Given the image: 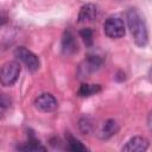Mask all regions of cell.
Instances as JSON below:
<instances>
[{"label":"cell","mask_w":152,"mask_h":152,"mask_svg":"<svg viewBox=\"0 0 152 152\" xmlns=\"http://www.w3.org/2000/svg\"><path fill=\"white\" fill-rule=\"evenodd\" d=\"M78 128L83 134H88L91 132L93 129V122L90 120V118L88 116H82L78 120Z\"/></svg>","instance_id":"obj_14"},{"label":"cell","mask_w":152,"mask_h":152,"mask_svg":"<svg viewBox=\"0 0 152 152\" xmlns=\"http://www.w3.org/2000/svg\"><path fill=\"white\" fill-rule=\"evenodd\" d=\"M101 91V86L100 84H88V83H83L81 84L77 95L81 97H88L91 95H95L97 93Z\"/></svg>","instance_id":"obj_11"},{"label":"cell","mask_w":152,"mask_h":152,"mask_svg":"<svg viewBox=\"0 0 152 152\" xmlns=\"http://www.w3.org/2000/svg\"><path fill=\"white\" fill-rule=\"evenodd\" d=\"M103 63V59L96 55H88L86 59L78 66V76L80 77H88L95 71H97Z\"/></svg>","instance_id":"obj_5"},{"label":"cell","mask_w":152,"mask_h":152,"mask_svg":"<svg viewBox=\"0 0 152 152\" xmlns=\"http://www.w3.org/2000/svg\"><path fill=\"white\" fill-rule=\"evenodd\" d=\"M118 132H119V124L114 119H108L103 122L102 127L100 128L99 137L102 140H106V139H109L113 135H115Z\"/></svg>","instance_id":"obj_10"},{"label":"cell","mask_w":152,"mask_h":152,"mask_svg":"<svg viewBox=\"0 0 152 152\" xmlns=\"http://www.w3.org/2000/svg\"><path fill=\"white\" fill-rule=\"evenodd\" d=\"M33 104L38 110L44 112V113H49V112H52L57 108V100L55 99V96L52 94L43 93L34 99Z\"/></svg>","instance_id":"obj_6"},{"label":"cell","mask_w":152,"mask_h":152,"mask_svg":"<svg viewBox=\"0 0 152 152\" xmlns=\"http://www.w3.org/2000/svg\"><path fill=\"white\" fill-rule=\"evenodd\" d=\"M14 56L27 68L30 71H37L40 66L39 58L36 53L26 49L25 46H18L14 50Z\"/></svg>","instance_id":"obj_3"},{"label":"cell","mask_w":152,"mask_h":152,"mask_svg":"<svg viewBox=\"0 0 152 152\" xmlns=\"http://www.w3.org/2000/svg\"><path fill=\"white\" fill-rule=\"evenodd\" d=\"M148 148V140L144 137H133L131 138L122 147L121 151L125 152H144Z\"/></svg>","instance_id":"obj_8"},{"label":"cell","mask_w":152,"mask_h":152,"mask_svg":"<svg viewBox=\"0 0 152 152\" xmlns=\"http://www.w3.org/2000/svg\"><path fill=\"white\" fill-rule=\"evenodd\" d=\"M97 7L94 4H86L81 7L80 12H78V23H89L96 19L97 17Z\"/></svg>","instance_id":"obj_9"},{"label":"cell","mask_w":152,"mask_h":152,"mask_svg":"<svg viewBox=\"0 0 152 152\" xmlns=\"http://www.w3.org/2000/svg\"><path fill=\"white\" fill-rule=\"evenodd\" d=\"M126 20L134 43L139 48H145L148 44V30L141 13L137 8H129L126 13Z\"/></svg>","instance_id":"obj_1"},{"label":"cell","mask_w":152,"mask_h":152,"mask_svg":"<svg viewBox=\"0 0 152 152\" xmlns=\"http://www.w3.org/2000/svg\"><path fill=\"white\" fill-rule=\"evenodd\" d=\"M5 112H6V106L4 103H0V119L4 116Z\"/></svg>","instance_id":"obj_16"},{"label":"cell","mask_w":152,"mask_h":152,"mask_svg":"<svg viewBox=\"0 0 152 152\" xmlns=\"http://www.w3.org/2000/svg\"><path fill=\"white\" fill-rule=\"evenodd\" d=\"M104 34L112 39H119L125 34V24L124 20L119 17H109L103 24Z\"/></svg>","instance_id":"obj_4"},{"label":"cell","mask_w":152,"mask_h":152,"mask_svg":"<svg viewBox=\"0 0 152 152\" xmlns=\"http://www.w3.org/2000/svg\"><path fill=\"white\" fill-rule=\"evenodd\" d=\"M7 20H6V18H0V25H2V24H5Z\"/></svg>","instance_id":"obj_17"},{"label":"cell","mask_w":152,"mask_h":152,"mask_svg":"<svg viewBox=\"0 0 152 152\" xmlns=\"http://www.w3.org/2000/svg\"><path fill=\"white\" fill-rule=\"evenodd\" d=\"M17 148L21 150V151H33V152L34 151H45L46 150L43 145L39 144V141L34 137H31L27 142H25L24 145H19Z\"/></svg>","instance_id":"obj_13"},{"label":"cell","mask_w":152,"mask_h":152,"mask_svg":"<svg viewBox=\"0 0 152 152\" xmlns=\"http://www.w3.org/2000/svg\"><path fill=\"white\" fill-rule=\"evenodd\" d=\"M80 37L82 38V40L84 42L86 46H91L93 45V38H94V33H93V30L89 28V27H86V28H82L80 30Z\"/></svg>","instance_id":"obj_15"},{"label":"cell","mask_w":152,"mask_h":152,"mask_svg":"<svg viewBox=\"0 0 152 152\" xmlns=\"http://www.w3.org/2000/svg\"><path fill=\"white\" fill-rule=\"evenodd\" d=\"M62 53L64 56H72L77 52L78 50V45L76 42V38L72 33V31L70 28H66L62 36Z\"/></svg>","instance_id":"obj_7"},{"label":"cell","mask_w":152,"mask_h":152,"mask_svg":"<svg viewBox=\"0 0 152 152\" xmlns=\"http://www.w3.org/2000/svg\"><path fill=\"white\" fill-rule=\"evenodd\" d=\"M21 68L17 61H8L0 66V83L4 87H12L19 78Z\"/></svg>","instance_id":"obj_2"},{"label":"cell","mask_w":152,"mask_h":152,"mask_svg":"<svg viewBox=\"0 0 152 152\" xmlns=\"http://www.w3.org/2000/svg\"><path fill=\"white\" fill-rule=\"evenodd\" d=\"M66 146H68V150H70L72 152H86V151H88V148L78 139H76L71 134L66 135Z\"/></svg>","instance_id":"obj_12"}]
</instances>
